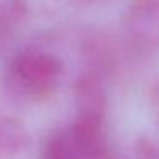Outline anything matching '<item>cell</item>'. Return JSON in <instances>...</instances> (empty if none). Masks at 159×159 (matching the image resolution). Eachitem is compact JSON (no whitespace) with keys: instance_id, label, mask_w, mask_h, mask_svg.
I'll return each instance as SVG.
<instances>
[{"instance_id":"6da1fadb","label":"cell","mask_w":159,"mask_h":159,"mask_svg":"<svg viewBox=\"0 0 159 159\" xmlns=\"http://www.w3.org/2000/svg\"><path fill=\"white\" fill-rule=\"evenodd\" d=\"M63 63L57 53L41 46L17 52L5 69V89L19 101H43L58 89Z\"/></svg>"},{"instance_id":"7a4b0ae2","label":"cell","mask_w":159,"mask_h":159,"mask_svg":"<svg viewBox=\"0 0 159 159\" xmlns=\"http://www.w3.org/2000/svg\"><path fill=\"white\" fill-rule=\"evenodd\" d=\"M108 151L106 125L74 120L46 137L39 159H103Z\"/></svg>"},{"instance_id":"3957f363","label":"cell","mask_w":159,"mask_h":159,"mask_svg":"<svg viewBox=\"0 0 159 159\" xmlns=\"http://www.w3.org/2000/svg\"><path fill=\"white\" fill-rule=\"evenodd\" d=\"M125 48L137 57L159 50V0H130L121 26Z\"/></svg>"},{"instance_id":"277c9868","label":"cell","mask_w":159,"mask_h":159,"mask_svg":"<svg viewBox=\"0 0 159 159\" xmlns=\"http://www.w3.org/2000/svg\"><path fill=\"white\" fill-rule=\"evenodd\" d=\"M74 104H75L74 120L106 125V79L82 70L74 80Z\"/></svg>"},{"instance_id":"5b68a950","label":"cell","mask_w":159,"mask_h":159,"mask_svg":"<svg viewBox=\"0 0 159 159\" xmlns=\"http://www.w3.org/2000/svg\"><path fill=\"white\" fill-rule=\"evenodd\" d=\"M29 132L22 121L0 116V159H17L29 147Z\"/></svg>"},{"instance_id":"8992f818","label":"cell","mask_w":159,"mask_h":159,"mask_svg":"<svg viewBox=\"0 0 159 159\" xmlns=\"http://www.w3.org/2000/svg\"><path fill=\"white\" fill-rule=\"evenodd\" d=\"M28 0H0V41L9 39L28 19Z\"/></svg>"},{"instance_id":"52a82bcc","label":"cell","mask_w":159,"mask_h":159,"mask_svg":"<svg viewBox=\"0 0 159 159\" xmlns=\"http://www.w3.org/2000/svg\"><path fill=\"white\" fill-rule=\"evenodd\" d=\"M134 159H159V144L149 137H139L134 144Z\"/></svg>"},{"instance_id":"ba28073f","label":"cell","mask_w":159,"mask_h":159,"mask_svg":"<svg viewBox=\"0 0 159 159\" xmlns=\"http://www.w3.org/2000/svg\"><path fill=\"white\" fill-rule=\"evenodd\" d=\"M152 108H154V113L157 116V123H159V82L152 87Z\"/></svg>"},{"instance_id":"9c48e42d","label":"cell","mask_w":159,"mask_h":159,"mask_svg":"<svg viewBox=\"0 0 159 159\" xmlns=\"http://www.w3.org/2000/svg\"><path fill=\"white\" fill-rule=\"evenodd\" d=\"M103 159H121V157H118V156L115 154L113 151H108V152H106V156H104Z\"/></svg>"},{"instance_id":"30bf717a","label":"cell","mask_w":159,"mask_h":159,"mask_svg":"<svg viewBox=\"0 0 159 159\" xmlns=\"http://www.w3.org/2000/svg\"><path fill=\"white\" fill-rule=\"evenodd\" d=\"M87 2H98V0H87Z\"/></svg>"}]
</instances>
